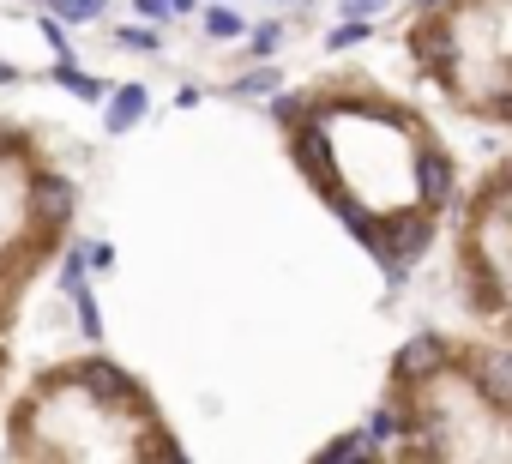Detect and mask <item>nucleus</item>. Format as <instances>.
<instances>
[{"mask_svg":"<svg viewBox=\"0 0 512 464\" xmlns=\"http://www.w3.org/2000/svg\"><path fill=\"white\" fill-rule=\"evenodd\" d=\"M446 362V338H434V332H416L404 350H398V362H392V374H398V386H422V380H434V368Z\"/></svg>","mask_w":512,"mask_h":464,"instance_id":"1","label":"nucleus"},{"mask_svg":"<svg viewBox=\"0 0 512 464\" xmlns=\"http://www.w3.org/2000/svg\"><path fill=\"white\" fill-rule=\"evenodd\" d=\"M470 368H476V392H482L488 404L512 410V356H506V350H476Z\"/></svg>","mask_w":512,"mask_h":464,"instance_id":"2","label":"nucleus"},{"mask_svg":"<svg viewBox=\"0 0 512 464\" xmlns=\"http://www.w3.org/2000/svg\"><path fill=\"white\" fill-rule=\"evenodd\" d=\"M73 205H79V193H73V181H67V175H43V181L31 187V211H37L49 229H61V223L73 217Z\"/></svg>","mask_w":512,"mask_h":464,"instance_id":"3","label":"nucleus"},{"mask_svg":"<svg viewBox=\"0 0 512 464\" xmlns=\"http://www.w3.org/2000/svg\"><path fill=\"white\" fill-rule=\"evenodd\" d=\"M452 55H458V49H452V37H446V25H434V31L422 25V31H416V61H422L428 73H440V79H452Z\"/></svg>","mask_w":512,"mask_h":464,"instance_id":"4","label":"nucleus"},{"mask_svg":"<svg viewBox=\"0 0 512 464\" xmlns=\"http://www.w3.org/2000/svg\"><path fill=\"white\" fill-rule=\"evenodd\" d=\"M422 181H428V187H422V193H428V205L440 211V205L452 199V157H446V151H434V157L422 163Z\"/></svg>","mask_w":512,"mask_h":464,"instance_id":"5","label":"nucleus"},{"mask_svg":"<svg viewBox=\"0 0 512 464\" xmlns=\"http://www.w3.org/2000/svg\"><path fill=\"white\" fill-rule=\"evenodd\" d=\"M139 115H145V91H139V85H121V91H115V103H109V127L121 133V127H133Z\"/></svg>","mask_w":512,"mask_h":464,"instance_id":"6","label":"nucleus"},{"mask_svg":"<svg viewBox=\"0 0 512 464\" xmlns=\"http://www.w3.org/2000/svg\"><path fill=\"white\" fill-rule=\"evenodd\" d=\"M79 380H91V392H97V398H121V392H127V374H121V368H109V362H91Z\"/></svg>","mask_w":512,"mask_h":464,"instance_id":"7","label":"nucleus"},{"mask_svg":"<svg viewBox=\"0 0 512 464\" xmlns=\"http://www.w3.org/2000/svg\"><path fill=\"white\" fill-rule=\"evenodd\" d=\"M205 31H211V37H241V19H235L229 7H211V13H205Z\"/></svg>","mask_w":512,"mask_h":464,"instance_id":"8","label":"nucleus"},{"mask_svg":"<svg viewBox=\"0 0 512 464\" xmlns=\"http://www.w3.org/2000/svg\"><path fill=\"white\" fill-rule=\"evenodd\" d=\"M55 7H61V19L85 25V19H97V13H103V0H55Z\"/></svg>","mask_w":512,"mask_h":464,"instance_id":"9","label":"nucleus"},{"mask_svg":"<svg viewBox=\"0 0 512 464\" xmlns=\"http://www.w3.org/2000/svg\"><path fill=\"white\" fill-rule=\"evenodd\" d=\"M61 79H67V85H73V97H91V103H97V97H103V85H97V79H91V73H79V67H61Z\"/></svg>","mask_w":512,"mask_h":464,"instance_id":"10","label":"nucleus"},{"mask_svg":"<svg viewBox=\"0 0 512 464\" xmlns=\"http://www.w3.org/2000/svg\"><path fill=\"white\" fill-rule=\"evenodd\" d=\"M398 428H404V410H398V404H380V410H374V440H386V434H398Z\"/></svg>","mask_w":512,"mask_h":464,"instance_id":"11","label":"nucleus"},{"mask_svg":"<svg viewBox=\"0 0 512 464\" xmlns=\"http://www.w3.org/2000/svg\"><path fill=\"white\" fill-rule=\"evenodd\" d=\"M272 85H278V79H272V73H247V79H241V85H235V91H241V97H266V91H272Z\"/></svg>","mask_w":512,"mask_h":464,"instance_id":"12","label":"nucleus"},{"mask_svg":"<svg viewBox=\"0 0 512 464\" xmlns=\"http://www.w3.org/2000/svg\"><path fill=\"white\" fill-rule=\"evenodd\" d=\"M278 49V25H260V31H253V55H272Z\"/></svg>","mask_w":512,"mask_h":464,"instance_id":"13","label":"nucleus"},{"mask_svg":"<svg viewBox=\"0 0 512 464\" xmlns=\"http://www.w3.org/2000/svg\"><path fill=\"white\" fill-rule=\"evenodd\" d=\"M368 37V25H344V31H332V49H350V43H362Z\"/></svg>","mask_w":512,"mask_h":464,"instance_id":"14","label":"nucleus"},{"mask_svg":"<svg viewBox=\"0 0 512 464\" xmlns=\"http://www.w3.org/2000/svg\"><path fill=\"white\" fill-rule=\"evenodd\" d=\"M368 452V440H338V446H326V458H362Z\"/></svg>","mask_w":512,"mask_h":464,"instance_id":"15","label":"nucleus"},{"mask_svg":"<svg viewBox=\"0 0 512 464\" xmlns=\"http://www.w3.org/2000/svg\"><path fill=\"white\" fill-rule=\"evenodd\" d=\"M121 49H157V37L151 31H121Z\"/></svg>","mask_w":512,"mask_h":464,"instance_id":"16","label":"nucleus"},{"mask_svg":"<svg viewBox=\"0 0 512 464\" xmlns=\"http://www.w3.org/2000/svg\"><path fill=\"white\" fill-rule=\"evenodd\" d=\"M139 13H145V19H163V13H169V0H139Z\"/></svg>","mask_w":512,"mask_h":464,"instance_id":"17","label":"nucleus"},{"mask_svg":"<svg viewBox=\"0 0 512 464\" xmlns=\"http://www.w3.org/2000/svg\"><path fill=\"white\" fill-rule=\"evenodd\" d=\"M169 7H175V13H193V0H169Z\"/></svg>","mask_w":512,"mask_h":464,"instance_id":"18","label":"nucleus"},{"mask_svg":"<svg viewBox=\"0 0 512 464\" xmlns=\"http://www.w3.org/2000/svg\"><path fill=\"white\" fill-rule=\"evenodd\" d=\"M368 7H374V0H350V13H368Z\"/></svg>","mask_w":512,"mask_h":464,"instance_id":"19","label":"nucleus"},{"mask_svg":"<svg viewBox=\"0 0 512 464\" xmlns=\"http://www.w3.org/2000/svg\"><path fill=\"white\" fill-rule=\"evenodd\" d=\"M440 7H446V0H422V13H440Z\"/></svg>","mask_w":512,"mask_h":464,"instance_id":"20","label":"nucleus"}]
</instances>
